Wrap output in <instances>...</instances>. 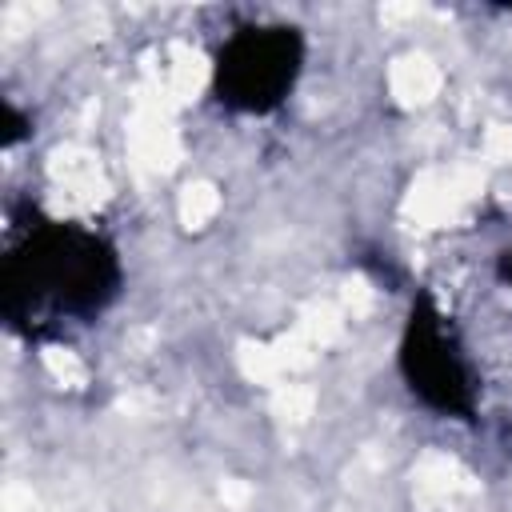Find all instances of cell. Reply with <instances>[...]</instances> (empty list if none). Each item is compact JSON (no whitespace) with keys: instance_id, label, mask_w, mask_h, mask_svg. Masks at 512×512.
I'll return each mask as SVG.
<instances>
[{"instance_id":"1","label":"cell","mask_w":512,"mask_h":512,"mask_svg":"<svg viewBox=\"0 0 512 512\" xmlns=\"http://www.w3.org/2000/svg\"><path fill=\"white\" fill-rule=\"evenodd\" d=\"M116 284L112 248L76 224L36 228L20 256L8 260V312L56 308V312H92Z\"/></svg>"},{"instance_id":"2","label":"cell","mask_w":512,"mask_h":512,"mask_svg":"<svg viewBox=\"0 0 512 512\" xmlns=\"http://www.w3.org/2000/svg\"><path fill=\"white\" fill-rule=\"evenodd\" d=\"M300 60H304V40L296 28L288 24L236 28L220 44L212 64L216 96L240 112H268L292 92L300 76Z\"/></svg>"},{"instance_id":"3","label":"cell","mask_w":512,"mask_h":512,"mask_svg":"<svg viewBox=\"0 0 512 512\" xmlns=\"http://www.w3.org/2000/svg\"><path fill=\"white\" fill-rule=\"evenodd\" d=\"M404 372H408V384L412 392L440 408V412H468L472 404V384H468V372H464V360L456 356L440 316L432 308H416L412 320H408V336H404Z\"/></svg>"}]
</instances>
